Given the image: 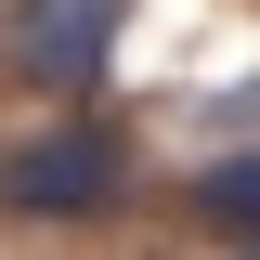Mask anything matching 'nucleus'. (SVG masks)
Segmentation results:
<instances>
[{
  "mask_svg": "<svg viewBox=\"0 0 260 260\" xmlns=\"http://www.w3.org/2000/svg\"><path fill=\"white\" fill-rule=\"evenodd\" d=\"M117 182H130V143H117L104 117H65L52 143H26V156L0 169V195H13L26 221H65V208H104Z\"/></svg>",
  "mask_w": 260,
  "mask_h": 260,
  "instance_id": "nucleus-1",
  "label": "nucleus"
},
{
  "mask_svg": "<svg viewBox=\"0 0 260 260\" xmlns=\"http://www.w3.org/2000/svg\"><path fill=\"white\" fill-rule=\"evenodd\" d=\"M195 221H221L260 247V156H221V169H195Z\"/></svg>",
  "mask_w": 260,
  "mask_h": 260,
  "instance_id": "nucleus-3",
  "label": "nucleus"
},
{
  "mask_svg": "<svg viewBox=\"0 0 260 260\" xmlns=\"http://www.w3.org/2000/svg\"><path fill=\"white\" fill-rule=\"evenodd\" d=\"M104 52H117V0H26L13 13V65L39 91H91Z\"/></svg>",
  "mask_w": 260,
  "mask_h": 260,
  "instance_id": "nucleus-2",
  "label": "nucleus"
},
{
  "mask_svg": "<svg viewBox=\"0 0 260 260\" xmlns=\"http://www.w3.org/2000/svg\"><path fill=\"white\" fill-rule=\"evenodd\" d=\"M247 260H260V247H247Z\"/></svg>",
  "mask_w": 260,
  "mask_h": 260,
  "instance_id": "nucleus-4",
  "label": "nucleus"
}]
</instances>
